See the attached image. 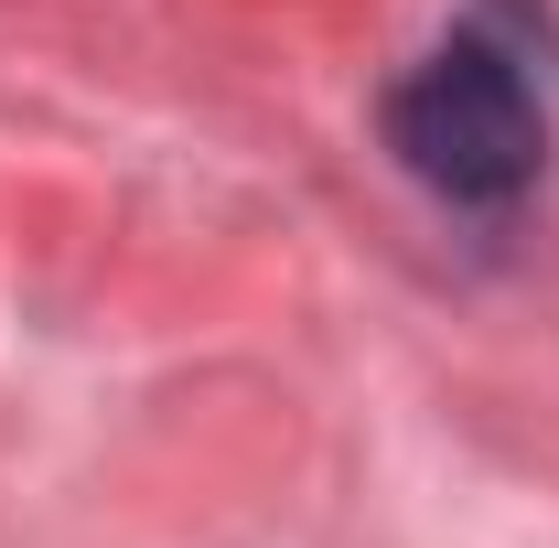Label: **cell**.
<instances>
[{
	"label": "cell",
	"instance_id": "obj_1",
	"mask_svg": "<svg viewBox=\"0 0 559 548\" xmlns=\"http://www.w3.org/2000/svg\"><path fill=\"white\" fill-rule=\"evenodd\" d=\"M388 151L409 162L441 205L506 215L549 172V97H538V65H527V33L506 11L452 22L388 86Z\"/></svg>",
	"mask_w": 559,
	"mask_h": 548
}]
</instances>
